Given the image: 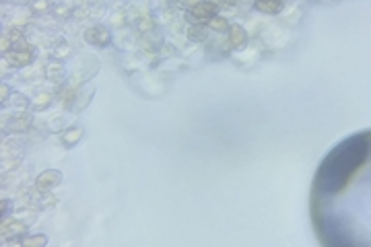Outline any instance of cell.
Segmentation results:
<instances>
[{
	"mask_svg": "<svg viewBox=\"0 0 371 247\" xmlns=\"http://www.w3.org/2000/svg\"><path fill=\"white\" fill-rule=\"evenodd\" d=\"M369 132H359L328 152L316 175V187L320 194H338L351 181L355 171L369 157Z\"/></svg>",
	"mask_w": 371,
	"mask_h": 247,
	"instance_id": "obj_1",
	"label": "cell"
},
{
	"mask_svg": "<svg viewBox=\"0 0 371 247\" xmlns=\"http://www.w3.org/2000/svg\"><path fill=\"white\" fill-rule=\"evenodd\" d=\"M85 41H89L93 45H108L111 41V33L103 25H93L85 31Z\"/></svg>",
	"mask_w": 371,
	"mask_h": 247,
	"instance_id": "obj_2",
	"label": "cell"
},
{
	"mask_svg": "<svg viewBox=\"0 0 371 247\" xmlns=\"http://www.w3.org/2000/svg\"><path fill=\"white\" fill-rule=\"evenodd\" d=\"M60 181H62V173L56 171V169H48V171H43V173L37 175L36 187L39 192H45V190H50V187H56Z\"/></svg>",
	"mask_w": 371,
	"mask_h": 247,
	"instance_id": "obj_3",
	"label": "cell"
},
{
	"mask_svg": "<svg viewBox=\"0 0 371 247\" xmlns=\"http://www.w3.org/2000/svg\"><path fill=\"white\" fill-rule=\"evenodd\" d=\"M215 15H217V4L206 2V0H202V2H196L192 6V17H196L198 21H208V19H213Z\"/></svg>",
	"mask_w": 371,
	"mask_h": 247,
	"instance_id": "obj_4",
	"label": "cell"
},
{
	"mask_svg": "<svg viewBox=\"0 0 371 247\" xmlns=\"http://www.w3.org/2000/svg\"><path fill=\"white\" fill-rule=\"evenodd\" d=\"M31 58H33L31 50H8L6 54V60L13 66H25L31 62Z\"/></svg>",
	"mask_w": 371,
	"mask_h": 247,
	"instance_id": "obj_5",
	"label": "cell"
},
{
	"mask_svg": "<svg viewBox=\"0 0 371 247\" xmlns=\"http://www.w3.org/2000/svg\"><path fill=\"white\" fill-rule=\"evenodd\" d=\"M283 4H285V0H254V6H256V10L266 13V15L278 13V10L283 8Z\"/></svg>",
	"mask_w": 371,
	"mask_h": 247,
	"instance_id": "obj_6",
	"label": "cell"
},
{
	"mask_svg": "<svg viewBox=\"0 0 371 247\" xmlns=\"http://www.w3.org/2000/svg\"><path fill=\"white\" fill-rule=\"evenodd\" d=\"M246 39H248V33L241 25L229 27V43L233 45V48H241V45L246 43Z\"/></svg>",
	"mask_w": 371,
	"mask_h": 247,
	"instance_id": "obj_7",
	"label": "cell"
},
{
	"mask_svg": "<svg viewBox=\"0 0 371 247\" xmlns=\"http://www.w3.org/2000/svg\"><path fill=\"white\" fill-rule=\"evenodd\" d=\"M23 231H25V225H23V222L10 220V222H4V225H2V237L10 239V237H15V235L23 233Z\"/></svg>",
	"mask_w": 371,
	"mask_h": 247,
	"instance_id": "obj_8",
	"label": "cell"
},
{
	"mask_svg": "<svg viewBox=\"0 0 371 247\" xmlns=\"http://www.w3.org/2000/svg\"><path fill=\"white\" fill-rule=\"evenodd\" d=\"M80 136H83V130H80V128H73V130H68V132L62 136V142H64L66 146H73V144H76L78 140H80Z\"/></svg>",
	"mask_w": 371,
	"mask_h": 247,
	"instance_id": "obj_9",
	"label": "cell"
},
{
	"mask_svg": "<svg viewBox=\"0 0 371 247\" xmlns=\"http://www.w3.org/2000/svg\"><path fill=\"white\" fill-rule=\"evenodd\" d=\"M31 124V117L29 115H23V117H17V120H13L8 124V130L13 132H19V130H25V128H29Z\"/></svg>",
	"mask_w": 371,
	"mask_h": 247,
	"instance_id": "obj_10",
	"label": "cell"
},
{
	"mask_svg": "<svg viewBox=\"0 0 371 247\" xmlns=\"http://www.w3.org/2000/svg\"><path fill=\"white\" fill-rule=\"evenodd\" d=\"M10 50H27L25 37L19 31H10Z\"/></svg>",
	"mask_w": 371,
	"mask_h": 247,
	"instance_id": "obj_11",
	"label": "cell"
},
{
	"mask_svg": "<svg viewBox=\"0 0 371 247\" xmlns=\"http://www.w3.org/2000/svg\"><path fill=\"white\" fill-rule=\"evenodd\" d=\"M188 37H190L192 41H204V39H206V29H204L202 25H194V27H190V31H188Z\"/></svg>",
	"mask_w": 371,
	"mask_h": 247,
	"instance_id": "obj_12",
	"label": "cell"
},
{
	"mask_svg": "<svg viewBox=\"0 0 371 247\" xmlns=\"http://www.w3.org/2000/svg\"><path fill=\"white\" fill-rule=\"evenodd\" d=\"M208 25H211V29L215 31H229V23L225 19H219V17H213V19H208Z\"/></svg>",
	"mask_w": 371,
	"mask_h": 247,
	"instance_id": "obj_13",
	"label": "cell"
},
{
	"mask_svg": "<svg viewBox=\"0 0 371 247\" xmlns=\"http://www.w3.org/2000/svg\"><path fill=\"white\" fill-rule=\"evenodd\" d=\"M45 243H48V237H45V235H33V237L23 239V245H27V247H31V245H45Z\"/></svg>",
	"mask_w": 371,
	"mask_h": 247,
	"instance_id": "obj_14",
	"label": "cell"
},
{
	"mask_svg": "<svg viewBox=\"0 0 371 247\" xmlns=\"http://www.w3.org/2000/svg\"><path fill=\"white\" fill-rule=\"evenodd\" d=\"M48 76H50V78H56V80H62V78H64V68L58 66V64L48 66Z\"/></svg>",
	"mask_w": 371,
	"mask_h": 247,
	"instance_id": "obj_15",
	"label": "cell"
},
{
	"mask_svg": "<svg viewBox=\"0 0 371 247\" xmlns=\"http://www.w3.org/2000/svg\"><path fill=\"white\" fill-rule=\"evenodd\" d=\"M8 95H10V89H8V87H4V85H2V101H4V99H6V97H8Z\"/></svg>",
	"mask_w": 371,
	"mask_h": 247,
	"instance_id": "obj_16",
	"label": "cell"
},
{
	"mask_svg": "<svg viewBox=\"0 0 371 247\" xmlns=\"http://www.w3.org/2000/svg\"><path fill=\"white\" fill-rule=\"evenodd\" d=\"M225 2H227V4H235V0H225Z\"/></svg>",
	"mask_w": 371,
	"mask_h": 247,
	"instance_id": "obj_17",
	"label": "cell"
}]
</instances>
